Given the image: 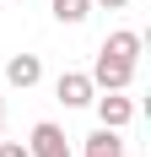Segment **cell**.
<instances>
[{"instance_id":"2","label":"cell","mask_w":151,"mask_h":157,"mask_svg":"<svg viewBox=\"0 0 151 157\" xmlns=\"http://www.w3.org/2000/svg\"><path fill=\"white\" fill-rule=\"evenodd\" d=\"M135 81V65L124 60H108V54H97V65H92V87H103V92H124Z\"/></svg>"},{"instance_id":"5","label":"cell","mask_w":151,"mask_h":157,"mask_svg":"<svg viewBox=\"0 0 151 157\" xmlns=\"http://www.w3.org/2000/svg\"><path fill=\"white\" fill-rule=\"evenodd\" d=\"M140 44H146V38H140V33H108L103 38V49H97V54H108V60H124V65H135L140 60Z\"/></svg>"},{"instance_id":"8","label":"cell","mask_w":151,"mask_h":157,"mask_svg":"<svg viewBox=\"0 0 151 157\" xmlns=\"http://www.w3.org/2000/svg\"><path fill=\"white\" fill-rule=\"evenodd\" d=\"M92 16V0H54V22L76 27V22H87Z\"/></svg>"},{"instance_id":"10","label":"cell","mask_w":151,"mask_h":157,"mask_svg":"<svg viewBox=\"0 0 151 157\" xmlns=\"http://www.w3.org/2000/svg\"><path fill=\"white\" fill-rule=\"evenodd\" d=\"M97 6H108V11H124V6H130V0H97Z\"/></svg>"},{"instance_id":"6","label":"cell","mask_w":151,"mask_h":157,"mask_svg":"<svg viewBox=\"0 0 151 157\" xmlns=\"http://www.w3.org/2000/svg\"><path fill=\"white\" fill-rule=\"evenodd\" d=\"M38 76H43V60H38V54H11V60H6V81L22 87V92L38 87Z\"/></svg>"},{"instance_id":"9","label":"cell","mask_w":151,"mask_h":157,"mask_svg":"<svg viewBox=\"0 0 151 157\" xmlns=\"http://www.w3.org/2000/svg\"><path fill=\"white\" fill-rule=\"evenodd\" d=\"M0 157H32V152H27L22 141H0Z\"/></svg>"},{"instance_id":"7","label":"cell","mask_w":151,"mask_h":157,"mask_svg":"<svg viewBox=\"0 0 151 157\" xmlns=\"http://www.w3.org/2000/svg\"><path fill=\"white\" fill-rule=\"evenodd\" d=\"M87 157H124V141H119V130L97 125V130L87 136Z\"/></svg>"},{"instance_id":"3","label":"cell","mask_w":151,"mask_h":157,"mask_svg":"<svg viewBox=\"0 0 151 157\" xmlns=\"http://www.w3.org/2000/svg\"><path fill=\"white\" fill-rule=\"evenodd\" d=\"M32 157H70V146H65V130L60 125H49V119H38L32 125V141H27Z\"/></svg>"},{"instance_id":"4","label":"cell","mask_w":151,"mask_h":157,"mask_svg":"<svg viewBox=\"0 0 151 157\" xmlns=\"http://www.w3.org/2000/svg\"><path fill=\"white\" fill-rule=\"evenodd\" d=\"M92 103H97V119H103L108 130H124L130 119H135V103H130L124 92H103V98H92Z\"/></svg>"},{"instance_id":"1","label":"cell","mask_w":151,"mask_h":157,"mask_svg":"<svg viewBox=\"0 0 151 157\" xmlns=\"http://www.w3.org/2000/svg\"><path fill=\"white\" fill-rule=\"evenodd\" d=\"M54 98H60L65 109H87L92 98H97V87H92V76H87V71H65V76L54 81Z\"/></svg>"}]
</instances>
